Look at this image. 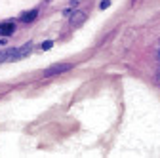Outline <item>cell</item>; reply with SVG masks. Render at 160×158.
I'll list each match as a JSON object with an SVG mask.
<instances>
[{
    "label": "cell",
    "instance_id": "cell-2",
    "mask_svg": "<svg viewBox=\"0 0 160 158\" xmlns=\"http://www.w3.org/2000/svg\"><path fill=\"white\" fill-rule=\"evenodd\" d=\"M72 65L71 63H59V65H52L50 69H46V72H44V76H53V74H61V72H65V71H69Z\"/></svg>",
    "mask_w": 160,
    "mask_h": 158
},
{
    "label": "cell",
    "instance_id": "cell-7",
    "mask_svg": "<svg viewBox=\"0 0 160 158\" xmlns=\"http://www.w3.org/2000/svg\"><path fill=\"white\" fill-rule=\"evenodd\" d=\"M52 46H53V42H52V40H46V42H44V44H42V46H40V48H42V50H44V52H48V50H50V48H52Z\"/></svg>",
    "mask_w": 160,
    "mask_h": 158
},
{
    "label": "cell",
    "instance_id": "cell-1",
    "mask_svg": "<svg viewBox=\"0 0 160 158\" xmlns=\"http://www.w3.org/2000/svg\"><path fill=\"white\" fill-rule=\"evenodd\" d=\"M31 50H32V44H31V42H27V44H23L21 48L12 50V55H10V59H23V57H27V55L31 53Z\"/></svg>",
    "mask_w": 160,
    "mask_h": 158
},
{
    "label": "cell",
    "instance_id": "cell-9",
    "mask_svg": "<svg viewBox=\"0 0 160 158\" xmlns=\"http://www.w3.org/2000/svg\"><path fill=\"white\" fill-rule=\"evenodd\" d=\"M156 80L160 82V69H158V72H156Z\"/></svg>",
    "mask_w": 160,
    "mask_h": 158
},
{
    "label": "cell",
    "instance_id": "cell-8",
    "mask_svg": "<svg viewBox=\"0 0 160 158\" xmlns=\"http://www.w3.org/2000/svg\"><path fill=\"white\" fill-rule=\"evenodd\" d=\"M111 6V0H101V4H99V8H101V10H107Z\"/></svg>",
    "mask_w": 160,
    "mask_h": 158
},
{
    "label": "cell",
    "instance_id": "cell-10",
    "mask_svg": "<svg viewBox=\"0 0 160 158\" xmlns=\"http://www.w3.org/2000/svg\"><path fill=\"white\" fill-rule=\"evenodd\" d=\"M158 61H160V46H158Z\"/></svg>",
    "mask_w": 160,
    "mask_h": 158
},
{
    "label": "cell",
    "instance_id": "cell-5",
    "mask_svg": "<svg viewBox=\"0 0 160 158\" xmlns=\"http://www.w3.org/2000/svg\"><path fill=\"white\" fill-rule=\"evenodd\" d=\"M38 15V10H31V12H25V13H21V21L23 23H31V21H34V17Z\"/></svg>",
    "mask_w": 160,
    "mask_h": 158
},
{
    "label": "cell",
    "instance_id": "cell-6",
    "mask_svg": "<svg viewBox=\"0 0 160 158\" xmlns=\"http://www.w3.org/2000/svg\"><path fill=\"white\" fill-rule=\"evenodd\" d=\"M12 55V50H4V52H0V63H4L6 59H10Z\"/></svg>",
    "mask_w": 160,
    "mask_h": 158
},
{
    "label": "cell",
    "instance_id": "cell-3",
    "mask_svg": "<svg viewBox=\"0 0 160 158\" xmlns=\"http://www.w3.org/2000/svg\"><path fill=\"white\" fill-rule=\"evenodd\" d=\"M84 21H86V13L84 12H74L71 15V27H80Z\"/></svg>",
    "mask_w": 160,
    "mask_h": 158
},
{
    "label": "cell",
    "instance_id": "cell-4",
    "mask_svg": "<svg viewBox=\"0 0 160 158\" xmlns=\"http://www.w3.org/2000/svg\"><path fill=\"white\" fill-rule=\"evenodd\" d=\"M15 31V25L12 21H4V23H0V34L2 36H12Z\"/></svg>",
    "mask_w": 160,
    "mask_h": 158
}]
</instances>
